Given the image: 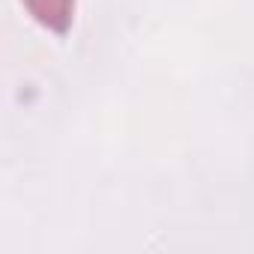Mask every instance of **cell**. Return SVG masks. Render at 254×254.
<instances>
[{
	"label": "cell",
	"mask_w": 254,
	"mask_h": 254,
	"mask_svg": "<svg viewBox=\"0 0 254 254\" xmlns=\"http://www.w3.org/2000/svg\"><path fill=\"white\" fill-rule=\"evenodd\" d=\"M24 6L42 27L54 33H66L72 27L75 0H24Z\"/></svg>",
	"instance_id": "cell-1"
}]
</instances>
